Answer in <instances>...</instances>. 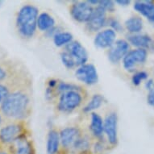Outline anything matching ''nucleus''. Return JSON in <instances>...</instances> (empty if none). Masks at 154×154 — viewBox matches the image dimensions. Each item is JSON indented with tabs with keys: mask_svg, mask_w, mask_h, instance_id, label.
<instances>
[{
	"mask_svg": "<svg viewBox=\"0 0 154 154\" xmlns=\"http://www.w3.org/2000/svg\"><path fill=\"white\" fill-rule=\"evenodd\" d=\"M147 59V51L142 48H137L129 51L123 59V66L127 70L133 69L138 64L144 63Z\"/></svg>",
	"mask_w": 154,
	"mask_h": 154,
	"instance_id": "nucleus-11",
	"label": "nucleus"
},
{
	"mask_svg": "<svg viewBox=\"0 0 154 154\" xmlns=\"http://www.w3.org/2000/svg\"><path fill=\"white\" fill-rule=\"evenodd\" d=\"M83 94L81 91H71L59 95L57 108L60 112L69 114L81 106L83 101Z\"/></svg>",
	"mask_w": 154,
	"mask_h": 154,
	"instance_id": "nucleus-3",
	"label": "nucleus"
},
{
	"mask_svg": "<svg viewBox=\"0 0 154 154\" xmlns=\"http://www.w3.org/2000/svg\"><path fill=\"white\" fill-rule=\"evenodd\" d=\"M79 154H93L92 153V152L91 151H87V152H81V153H79Z\"/></svg>",
	"mask_w": 154,
	"mask_h": 154,
	"instance_id": "nucleus-31",
	"label": "nucleus"
},
{
	"mask_svg": "<svg viewBox=\"0 0 154 154\" xmlns=\"http://www.w3.org/2000/svg\"><path fill=\"white\" fill-rule=\"evenodd\" d=\"M116 3L117 4H119V6H123V7H127V6H128L131 3V1H128V0H116Z\"/></svg>",
	"mask_w": 154,
	"mask_h": 154,
	"instance_id": "nucleus-29",
	"label": "nucleus"
},
{
	"mask_svg": "<svg viewBox=\"0 0 154 154\" xmlns=\"http://www.w3.org/2000/svg\"><path fill=\"white\" fill-rule=\"evenodd\" d=\"M6 76H7V72L4 70V69L0 67V82L3 81L6 78Z\"/></svg>",
	"mask_w": 154,
	"mask_h": 154,
	"instance_id": "nucleus-30",
	"label": "nucleus"
},
{
	"mask_svg": "<svg viewBox=\"0 0 154 154\" xmlns=\"http://www.w3.org/2000/svg\"><path fill=\"white\" fill-rule=\"evenodd\" d=\"M106 11L101 7L97 6L94 7L90 20L86 23V28L92 32H99L106 25Z\"/></svg>",
	"mask_w": 154,
	"mask_h": 154,
	"instance_id": "nucleus-8",
	"label": "nucleus"
},
{
	"mask_svg": "<svg viewBox=\"0 0 154 154\" xmlns=\"http://www.w3.org/2000/svg\"><path fill=\"white\" fill-rule=\"evenodd\" d=\"M38 16L39 10L35 6L28 4L21 8L16 18V26L23 37L31 38L34 35L37 28Z\"/></svg>",
	"mask_w": 154,
	"mask_h": 154,
	"instance_id": "nucleus-2",
	"label": "nucleus"
},
{
	"mask_svg": "<svg viewBox=\"0 0 154 154\" xmlns=\"http://www.w3.org/2000/svg\"><path fill=\"white\" fill-rule=\"evenodd\" d=\"M60 133L61 151L64 154H69L76 141L81 137V130L77 127H67L61 129Z\"/></svg>",
	"mask_w": 154,
	"mask_h": 154,
	"instance_id": "nucleus-5",
	"label": "nucleus"
},
{
	"mask_svg": "<svg viewBox=\"0 0 154 154\" xmlns=\"http://www.w3.org/2000/svg\"><path fill=\"white\" fill-rule=\"evenodd\" d=\"M106 24L110 26V28L116 32H122L123 31V26L121 25V23H119V20H116V18L114 17H109L107 18V22Z\"/></svg>",
	"mask_w": 154,
	"mask_h": 154,
	"instance_id": "nucleus-25",
	"label": "nucleus"
},
{
	"mask_svg": "<svg viewBox=\"0 0 154 154\" xmlns=\"http://www.w3.org/2000/svg\"><path fill=\"white\" fill-rule=\"evenodd\" d=\"M90 130L91 134L97 140L103 138L104 128H103V119L99 114L95 112L91 113V121L90 124Z\"/></svg>",
	"mask_w": 154,
	"mask_h": 154,
	"instance_id": "nucleus-15",
	"label": "nucleus"
},
{
	"mask_svg": "<svg viewBox=\"0 0 154 154\" xmlns=\"http://www.w3.org/2000/svg\"><path fill=\"white\" fill-rule=\"evenodd\" d=\"M104 103V97L101 94H94L92 98L91 99L90 102L84 106L82 109V111L84 113H90L93 112L97 109H99L100 106L103 104Z\"/></svg>",
	"mask_w": 154,
	"mask_h": 154,
	"instance_id": "nucleus-20",
	"label": "nucleus"
},
{
	"mask_svg": "<svg viewBox=\"0 0 154 154\" xmlns=\"http://www.w3.org/2000/svg\"><path fill=\"white\" fill-rule=\"evenodd\" d=\"M0 154H9V153H8V152H6L0 151Z\"/></svg>",
	"mask_w": 154,
	"mask_h": 154,
	"instance_id": "nucleus-32",
	"label": "nucleus"
},
{
	"mask_svg": "<svg viewBox=\"0 0 154 154\" xmlns=\"http://www.w3.org/2000/svg\"><path fill=\"white\" fill-rule=\"evenodd\" d=\"M8 95H9V90L8 87L0 84V103L2 104V103Z\"/></svg>",
	"mask_w": 154,
	"mask_h": 154,
	"instance_id": "nucleus-27",
	"label": "nucleus"
},
{
	"mask_svg": "<svg viewBox=\"0 0 154 154\" xmlns=\"http://www.w3.org/2000/svg\"><path fill=\"white\" fill-rule=\"evenodd\" d=\"M94 8L90 5L86 1L75 2L71 5L70 15L73 20L79 23H86L90 20Z\"/></svg>",
	"mask_w": 154,
	"mask_h": 154,
	"instance_id": "nucleus-6",
	"label": "nucleus"
},
{
	"mask_svg": "<svg viewBox=\"0 0 154 154\" xmlns=\"http://www.w3.org/2000/svg\"><path fill=\"white\" fill-rule=\"evenodd\" d=\"M1 122H2V119H1V116H0V125H1Z\"/></svg>",
	"mask_w": 154,
	"mask_h": 154,
	"instance_id": "nucleus-34",
	"label": "nucleus"
},
{
	"mask_svg": "<svg viewBox=\"0 0 154 154\" xmlns=\"http://www.w3.org/2000/svg\"><path fill=\"white\" fill-rule=\"evenodd\" d=\"M104 134L106 141L111 148L118 144V116L116 112L109 113L103 119Z\"/></svg>",
	"mask_w": 154,
	"mask_h": 154,
	"instance_id": "nucleus-4",
	"label": "nucleus"
},
{
	"mask_svg": "<svg viewBox=\"0 0 154 154\" xmlns=\"http://www.w3.org/2000/svg\"><path fill=\"white\" fill-rule=\"evenodd\" d=\"M116 32L111 28H107L96 34L94 44L99 48H110L116 42Z\"/></svg>",
	"mask_w": 154,
	"mask_h": 154,
	"instance_id": "nucleus-13",
	"label": "nucleus"
},
{
	"mask_svg": "<svg viewBox=\"0 0 154 154\" xmlns=\"http://www.w3.org/2000/svg\"><path fill=\"white\" fill-rule=\"evenodd\" d=\"M134 9L140 13L149 20L154 22V3L151 1H137L134 3Z\"/></svg>",
	"mask_w": 154,
	"mask_h": 154,
	"instance_id": "nucleus-17",
	"label": "nucleus"
},
{
	"mask_svg": "<svg viewBox=\"0 0 154 154\" xmlns=\"http://www.w3.org/2000/svg\"><path fill=\"white\" fill-rule=\"evenodd\" d=\"M110 145L107 141L103 140V138L100 140H97V141L92 146L91 152L93 154H103L106 150H108Z\"/></svg>",
	"mask_w": 154,
	"mask_h": 154,
	"instance_id": "nucleus-22",
	"label": "nucleus"
},
{
	"mask_svg": "<svg viewBox=\"0 0 154 154\" xmlns=\"http://www.w3.org/2000/svg\"><path fill=\"white\" fill-rule=\"evenodd\" d=\"M3 3V1H1V0H0V6L2 5V3Z\"/></svg>",
	"mask_w": 154,
	"mask_h": 154,
	"instance_id": "nucleus-33",
	"label": "nucleus"
},
{
	"mask_svg": "<svg viewBox=\"0 0 154 154\" xmlns=\"http://www.w3.org/2000/svg\"><path fill=\"white\" fill-rule=\"evenodd\" d=\"M73 36L70 32H61L53 37V42L57 47H65L73 41Z\"/></svg>",
	"mask_w": 154,
	"mask_h": 154,
	"instance_id": "nucleus-21",
	"label": "nucleus"
},
{
	"mask_svg": "<svg viewBox=\"0 0 154 154\" xmlns=\"http://www.w3.org/2000/svg\"><path fill=\"white\" fill-rule=\"evenodd\" d=\"M124 26L128 32L132 34H137L143 29V21L141 18L138 16H132L125 21Z\"/></svg>",
	"mask_w": 154,
	"mask_h": 154,
	"instance_id": "nucleus-19",
	"label": "nucleus"
},
{
	"mask_svg": "<svg viewBox=\"0 0 154 154\" xmlns=\"http://www.w3.org/2000/svg\"><path fill=\"white\" fill-rule=\"evenodd\" d=\"M130 45L128 41L125 40H117L115 44L109 48L107 57L108 60L113 64H118L119 61H123V59L127 53L129 52Z\"/></svg>",
	"mask_w": 154,
	"mask_h": 154,
	"instance_id": "nucleus-10",
	"label": "nucleus"
},
{
	"mask_svg": "<svg viewBox=\"0 0 154 154\" xmlns=\"http://www.w3.org/2000/svg\"><path fill=\"white\" fill-rule=\"evenodd\" d=\"M148 94V97H147V101L149 103V105L154 106V85L150 90Z\"/></svg>",
	"mask_w": 154,
	"mask_h": 154,
	"instance_id": "nucleus-28",
	"label": "nucleus"
},
{
	"mask_svg": "<svg viewBox=\"0 0 154 154\" xmlns=\"http://www.w3.org/2000/svg\"><path fill=\"white\" fill-rule=\"evenodd\" d=\"M30 99L27 94L16 91L4 99L1 104V111L5 116L12 119H23L28 115Z\"/></svg>",
	"mask_w": 154,
	"mask_h": 154,
	"instance_id": "nucleus-1",
	"label": "nucleus"
},
{
	"mask_svg": "<svg viewBox=\"0 0 154 154\" xmlns=\"http://www.w3.org/2000/svg\"><path fill=\"white\" fill-rule=\"evenodd\" d=\"M115 2L111 1V0H103V1H99V5L106 11V12H113L115 11Z\"/></svg>",
	"mask_w": 154,
	"mask_h": 154,
	"instance_id": "nucleus-26",
	"label": "nucleus"
},
{
	"mask_svg": "<svg viewBox=\"0 0 154 154\" xmlns=\"http://www.w3.org/2000/svg\"><path fill=\"white\" fill-rule=\"evenodd\" d=\"M23 135V127L20 124H9L0 130V141L3 144H12Z\"/></svg>",
	"mask_w": 154,
	"mask_h": 154,
	"instance_id": "nucleus-12",
	"label": "nucleus"
},
{
	"mask_svg": "<svg viewBox=\"0 0 154 154\" xmlns=\"http://www.w3.org/2000/svg\"><path fill=\"white\" fill-rule=\"evenodd\" d=\"M11 152L12 154H35V150L32 142L23 134L12 143Z\"/></svg>",
	"mask_w": 154,
	"mask_h": 154,
	"instance_id": "nucleus-14",
	"label": "nucleus"
},
{
	"mask_svg": "<svg viewBox=\"0 0 154 154\" xmlns=\"http://www.w3.org/2000/svg\"><path fill=\"white\" fill-rule=\"evenodd\" d=\"M128 42L137 48L145 49L150 48L153 45L152 38L148 35H140V34H133L128 36Z\"/></svg>",
	"mask_w": 154,
	"mask_h": 154,
	"instance_id": "nucleus-16",
	"label": "nucleus"
},
{
	"mask_svg": "<svg viewBox=\"0 0 154 154\" xmlns=\"http://www.w3.org/2000/svg\"><path fill=\"white\" fill-rule=\"evenodd\" d=\"M148 79V74L144 71H140L134 73V75L131 78V82L134 86H139L141 83L142 81Z\"/></svg>",
	"mask_w": 154,
	"mask_h": 154,
	"instance_id": "nucleus-24",
	"label": "nucleus"
},
{
	"mask_svg": "<svg viewBox=\"0 0 154 154\" xmlns=\"http://www.w3.org/2000/svg\"><path fill=\"white\" fill-rule=\"evenodd\" d=\"M75 76L79 81L88 86H93L99 82V74L97 69L92 64H85L78 67Z\"/></svg>",
	"mask_w": 154,
	"mask_h": 154,
	"instance_id": "nucleus-7",
	"label": "nucleus"
},
{
	"mask_svg": "<svg viewBox=\"0 0 154 154\" xmlns=\"http://www.w3.org/2000/svg\"><path fill=\"white\" fill-rule=\"evenodd\" d=\"M64 50L66 51L73 57L78 67L83 66L88 61V53L79 41H73L71 43L65 46Z\"/></svg>",
	"mask_w": 154,
	"mask_h": 154,
	"instance_id": "nucleus-9",
	"label": "nucleus"
},
{
	"mask_svg": "<svg viewBox=\"0 0 154 154\" xmlns=\"http://www.w3.org/2000/svg\"><path fill=\"white\" fill-rule=\"evenodd\" d=\"M60 57H61V62L65 66V67H66L67 69H74L76 67H78L75 61L73 60V57L66 51H62L61 54H60Z\"/></svg>",
	"mask_w": 154,
	"mask_h": 154,
	"instance_id": "nucleus-23",
	"label": "nucleus"
},
{
	"mask_svg": "<svg viewBox=\"0 0 154 154\" xmlns=\"http://www.w3.org/2000/svg\"><path fill=\"white\" fill-rule=\"evenodd\" d=\"M55 27V20L49 14L43 12L39 15L37 19V28L42 32H48Z\"/></svg>",
	"mask_w": 154,
	"mask_h": 154,
	"instance_id": "nucleus-18",
	"label": "nucleus"
}]
</instances>
